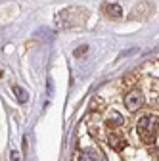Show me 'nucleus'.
<instances>
[{
	"mask_svg": "<svg viewBox=\"0 0 159 161\" xmlns=\"http://www.w3.org/2000/svg\"><path fill=\"white\" fill-rule=\"evenodd\" d=\"M107 119H109V123H113V125H121L123 123V115L119 111H109Z\"/></svg>",
	"mask_w": 159,
	"mask_h": 161,
	"instance_id": "5",
	"label": "nucleus"
},
{
	"mask_svg": "<svg viewBox=\"0 0 159 161\" xmlns=\"http://www.w3.org/2000/svg\"><path fill=\"white\" fill-rule=\"evenodd\" d=\"M157 129V117L155 115H142L138 119V132L144 136H153Z\"/></svg>",
	"mask_w": 159,
	"mask_h": 161,
	"instance_id": "1",
	"label": "nucleus"
},
{
	"mask_svg": "<svg viewBox=\"0 0 159 161\" xmlns=\"http://www.w3.org/2000/svg\"><path fill=\"white\" fill-rule=\"evenodd\" d=\"M109 144H111V146H117V148H121V146H123V142H121V140H119L115 134H111V138H109Z\"/></svg>",
	"mask_w": 159,
	"mask_h": 161,
	"instance_id": "7",
	"label": "nucleus"
},
{
	"mask_svg": "<svg viewBox=\"0 0 159 161\" xmlns=\"http://www.w3.org/2000/svg\"><path fill=\"white\" fill-rule=\"evenodd\" d=\"M12 161H19V155H17V152H12Z\"/></svg>",
	"mask_w": 159,
	"mask_h": 161,
	"instance_id": "8",
	"label": "nucleus"
},
{
	"mask_svg": "<svg viewBox=\"0 0 159 161\" xmlns=\"http://www.w3.org/2000/svg\"><path fill=\"white\" fill-rule=\"evenodd\" d=\"M142 102H144V96H142L140 90H132V92H129L127 98H125V104H127L129 111H136L138 108L142 106Z\"/></svg>",
	"mask_w": 159,
	"mask_h": 161,
	"instance_id": "2",
	"label": "nucleus"
},
{
	"mask_svg": "<svg viewBox=\"0 0 159 161\" xmlns=\"http://www.w3.org/2000/svg\"><path fill=\"white\" fill-rule=\"evenodd\" d=\"M79 161H106V157L100 153V150H96V148H86V150L81 152Z\"/></svg>",
	"mask_w": 159,
	"mask_h": 161,
	"instance_id": "3",
	"label": "nucleus"
},
{
	"mask_svg": "<svg viewBox=\"0 0 159 161\" xmlns=\"http://www.w3.org/2000/svg\"><path fill=\"white\" fill-rule=\"evenodd\" d=\"M14 90H15V96H17V100H19L21 104H25L27 100H29V94L25 92V88H21V86H15Z\"/></svg>",
	"mask_w": 159,
	"mask_h": 161,
	"instance_id": "6",
	"label": "nucleus"
},
{
	"mask_svg": "<svg viewBox=\"0 0 159 161\" xmlns=\"http://www.w3.org/2000/svg\"><path fill=\"white\" fill-rule=\"evenodd\" d=\"M107 14H109L111 17H121L123 8L119 6V4H109V6H107Z\"/></svg>",
	"mask_w": 159,
	"mask_h": 161,
	"instance_id": "4",
	"label": "nucleus"
}]
</instances>
